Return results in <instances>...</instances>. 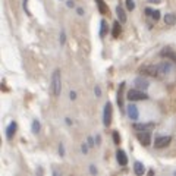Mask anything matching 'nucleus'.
<instances>
[{"instance_id":"f257e3e1","label":"nucleus","mask_w":176,"mask_h":176,"mask_svg":"<svg viewBox=\"0 0 176 176\" xmlns=\"http://www.w3.org/2000/svg\"><path fill=\"white\" fill-rule=\"evenodd\" d=\"M60 91H62V77H60V70L56 69L51 77V93L54 97H57L60 96Z\"/></svg>"},{"instance_id":"f03ea898","label":"nucleus","mask_w":176,"mask_h":176,"mask_svg":"<svg viewBox=\"0 0 176 176\" xmlns=\"http://www.w3.org/2000/svg\"><path fill=\"white\" fill-rule=\"evenodd\" d=\"M126 97L129 101H139V100H147L148 96H147L145 93L139 91V90H131V91H128Z\"/></svg>"},{"instance_id":"7ed1b4c3","label":"nucleus","mask_w":176,"mask_h":176,"mask_svg":"<svg viewBox=\"0 0 176 176\" xmlns=\"http://www.w3.org/2000/svg\"><path fill=\"white\" fill-rule=\"evenodd\" d=\"M103 123H104V126H109V125L112 123V104H110V103H106V106H104Z\"/></svg>"},{"instance_id":"20e7f679","label":"nucleus","mask_w":176,"mask_h":176,"mask_svg":"<svg viewBox=\"0 0 176 176\" xmlns=\"http://www.w3.org/2000/svg\"><path fill=\"white\" fill-rule=\"evenodd\" d=\"M139 72L142 73V75H150V77H158L160 73H158V68L157 66H142V68L139 69Z\"/></svg>"},{"instance_id":"39448f33","label":"nucleus","mask_w":176,"mask_h":176,"mask_svg":"<svg viewBox=\"0 0 176 176\" xmlns=\"http://www.w3.org/2000/svg\"><path fill=\"white\" fill-rule=\"evenodd\" d=\"M170 144V137H157L154 141V147L156 148H165Z\"/></svg>"},{"instance_id":"423d86ee","label":"nucleus","mask_w":176,"mask_h":176,"mask_svg":"<svg viewBox=\"0 0 176 176\" xmlns=\"http://www.w3.org/2000/svg\"><path fill=\"white\" fill-rule=\"evenodd\" d=\"M134 82H135V87H137V90H139V91H144V90H147V88H148V85H150V82H148L145 78H141V77H138Z\"/></svg>"},{"instance_id":"0eeeda50","label":"nucleus","mask_w":176,"mask_h":176,"mask_svg":"<svg viewBox=\"0 0 176 176\" xmlns=\"http://www.w3.org/2000/svg\"><path fill=\"white\" fill-rule=\"evenodd\" d=\"M138 141H139L142 145H150V142H151V135H150V132H139V134H138Z\"/></svg>"},{"instance_id":"6e6552de","label":"nucleus","mask_w":176,"mask_h":176,"mask_svg":"<svg viewBox=\"0 0 176 176\" xmlns=\"http://www.w3.org/2000/svg\"><path fill=\"white\" fill-rule=\"evenodd\" d=\"M128 116H129V119H132V120H137L138 119L139 113H138V107L135 104H129L128 106Z\"/></svg>"},{"instance_id":"1a4fd4ad","label":"nucleus","mask_w":176,"mask_h":176,"mask_svg":"<svg viewBox=\"0 0 176 176\" xmlns=\"http://www.w3.org/2000/svg\"><path fill=\"white\" fill-rule=\"evenodd\" d=\"M116 158H117V161H119V165H120V166H125V165L128 163V157H126V154H125V151H123V150H117Z\"/></svg>"},{"instance_id":"9d476101","label":"nucleus","mask_w":176,"mask_h":176,"mask_svg":"<svg viewBox=\"0 0 176 176\" xmlns=\"http://www.w3.org/2000/svg\"><path fill=\"white\" fill-rule=\"evenodd\" d=\"M15 132H16V123L15 122H10L8 129H6V137H8V139H12L13 135H15Z\"/></svg>"},{"instance_id":"9b49d317","label":"nucleus","mask_w":176,"mask_h":176,"mask_svg":"<svg viewBox=\"0 0 176 176\" xmlns=\"http://www.w3.org/2000/svg\"><path fill=\"white\" fill-rule=\"evenodd\" d=\"M134 172H135V175L137 176H142L144 175V172H145L144 165H142L141 161H135V163H134Z\"/></svg>"},{"instance_id":"f8f14e48","label":"nucleus","mask_w":176,"mask_h":176,"mask_svg":"<svg viewBox=\"0 0 176 176\" xmlns=\"http://www.w3.org/2000/svg\"><path fill=\"white\" fill-rule=\"evenodd\" d=\"M157 68H158V73H163V75L169 73V72H170V69H172V68H170V63H167V62L157 65Z\"/></svg>"},{"instance_id":"ddd939ff","label":"nucleus","mask_w":176,"mask_h":176,"mask_svg":"<svg viewBox=\"0 0 176 176\" xmlns=\"http://www.w3.org/2000/svg\"><path fill=\"white\" fill-rule=\"evenodd\" d=\"M163 57H167V59H170V60H173L176 63V54L172 51L170 49H166V50H161V53H160Z\"/></svg>"},{"instance_id":"4468645a","label":"nucleus","mask_w":176,"mask_h":176,"mask_svg":"<svg viewBox=\"0 0 176 176\" xmlns=\"http://www.w3.org/2000/svg\"><path fill=\"white\" fill-rule=\"evenodd\" d=\"M116 13H117V18H119V22H126V13L125 10L122 9V6H117L116 8Z\"/></svg>"},{"instance_id":"2eb2a0df","label":"nucleus","mask_w":176,"mask_h":176,"mask_svg":"<svg viewBox=\"0 0 176 176\" xmlns=\"http://www.w3.org/2000/svg\"><path fill=\"white\" fill-rule=\"evenodd\" d=\"M165 24H166V25H175L176 16L173 13H166V15H165Z\"/></svg>"},{"instance_id":"dca6fc26","label":"nucleus","mask_w":176,"mask_h":176,"mask_svg":"<svg viewBox=\"0 0 176 176\" xmlns=\"http://www.w3.org/2000/svg\"><path fill=\"white\" fill-rule=\"evenodd\" d=\"M119 34H120V25H119V22H115V24H113V37H115V38H117V37H119Z\"/></svg>"},{"instance_id":"f3484780","label":"nucleus","mask_w":176,"mask_h":176,"mask_svg":"<svg viewBox=\"0 0 176 176\" xmlns=\"http://www.w3.org/2000/svg\"><path fill=\"white\" fill-rule=\"evenodd\" d=\"M101 28H100V35L101 37H104L106 35V32H107V24H106V21H101Z\"/></svg>"},{"instance_id":"a211bd4d","label":"nucleus","mask_w":176,"mask_h":176,"mask_svg":"<svg viewBox=\"0 0 176 176\" xmlns=\"http://www.w3.org/2000/svg\"><path fill=\"white\" fill-rule=\"evenodd\" d=\"M151 126H153L151 123H144V125H134V128H135L137 131H142V132H144L145 129H148V128H151Z\"/></svg>"},{"instance_id":"6ab92c4d","label":"nucleus","mask_w":176,"mask_h":176,"mask_svg":"<svg viewBox=\"0 0 176 176\" xmlns=\"http://www.w3.org/2000/svg\"><path fill=\"white\" fill-rule=\"evenodd\" d=\"M97 3H98V9H100V12H101V13H107V8H106L104 2H103V0H97Z\"/></svg>"},{"instance_id":"aec40b11","label":"nucleus","mask_w":176,"mask_h":176,"mask_svg":"<svg viewBox=\"0 0 176 176\" xmlns=\"http://www.w3.org/2000/svg\"><path fill=\"white\" fill-rule=\"evenodd\" d=\"M32 132H34V134H38L40 132V122L37 119L32 122Z\"/></svg>"},{"instance_id":"412c9836","label":"nucleus","mask_w":176,"mask_h":176,"mask_svg":"<svg viewBox=\"0 0 176 176\" xmlns=\"http://www.w3.org/2000/svg\"><path fill=\"white\" fill-rule=\"evenodd\" d=\"M126 8L129 10H134V9H135V3H134V0H126Z\"/></svg>"},{"instance_id":"4be33fe9","label":"nucleus","mask_w":176,"mask_h":176,"mask_svg":"<svg viewBox=\"0 0 176 176\" xmlns=\"http://www.w3.org/2000/svg\"><path fill=\"white\" fill-rule=\"evenodd\" d=\"M113 141H115V144H119L120 142V137H119V134H117L116 131L113 132Z\"/></svg>"},{"instance_id":"5701e85b","label":"nucleus","mask_w":176,"mask_h":176,"mask_svg":"<svg viewBox=\"0 0 176 176\" xmlns=\"http://www.w3.org/2000/svg\"><path fill=\"white\" fill-rule=\"evenodd\" d=\"M151 16H153V19L154 21H158V18H160V12H158V10H154Z\"/></svg>"},{"instance_id":"b1692460","label":"nucleus","mask_w":176,"mask_h":176,"mask_svg":"<svg viewBox=\"0 0 176 176\" xmlns=\"http://www.w3.org/2000/svg\"><path fill=\"white\" fill-rule=\"evenodd\" d=\"M94 93H96V96H97V97H100V96H101V90H100V87L94 88Z\"/></svg>"},{"instance_id":"393cba45","label":"nucleus","mask_w":176,"mask_h":176,"mask_svg":"<svg viewBox=\"0 0 176 176\" xmlns=\"http://www.w3.org/2000/svg\"><path fill=\"white\" fill-rule=\"evenodd\" d=\"M81 148H82V153H84V154H87V153H88V145H87V144H82V147H81Z\"/></svg>"},{"instance_id":"a878e982","label":"nucleus","mask_w":176,"mask_h":176,"mask_svg":"<svg viewBox=\"0 0 176 176\" xmlns=\"http://www.w3.org/2000/svg\"><path fill=\"white\" fill-rule=\"evenodd\" d=\"M90 172H91V175H96L97 173V169L94 166H90Z\"/></svg>"},{"instance_id":"bb28decb","label":"nucleus","mask_w":176,"mask_h":176,"mask_svg":"<svg viewBox=\"0 0 176 176\" xmlns=\"http://www.w3.org/2000/svg\"><path fill=\"white\" fill-rule=\"evenodd\" d=\"M69 97H70V100H75V98H77V93H75V91H70Z\"/></svg>"},{"instance_id":"cd10ccee","label":"nucleus","mask_w":176,"mask_h":176,"mask_svg":"<svg viewBox=\"0 0 176 176\" xmlns=\"http://www.w3.org/2000/svg\"><path fill=\"white\" fill-rule=\"evenodd\" d=\"M60 44H65V32L60 34Z\"/></svg>"},{"instance_id":"c85d7f7f","label":"nucleus","mask_w":176,"mask_h":176,"mask_svg":"<svg viewBox=\"0 0 176 176\" xmlns=\"http://www.w3.org/2000/svg\"><path fill=\"white\" fill-rule=\"evenodd\" d=\"M59 153H60V156L65 154V150H63V145H62V144H60V147H59Z\"/></svg>"},{"instance_id":"c756f323","label":"nucleus","mask_w":176,"mask_h":176,"mask_svg":"<svg viewBox=\"0 0 176 176\" xmlns=\"http://www.w3.org/2000/svg\"><path fill=\"white\" fill-rule=\"evenodd\" d=\"M88 145H94V141H93V138L91 137L88 138Z\"/></svg>"},{"instance_id":"7c9ffc66","label":"nucleus","mask_w":176,"mask_h":176,"mask_svg":"<svg viewBox=\"0 0 176 176\" xmlns=\"http://www.w3.org/2000/svg\"><path fill=\"white\" fill-rule=\"evenodd\" d=\"M77 12H78V15H81V16L84 15V10L81 9V8H78V9H77Z\"/></svg>"},{"instance_id":"2f4dec72","label":"nucleus","mask_w":176,"mask_h":176,"mask_svg":"<svg viewBox=\"0 0 176 176\" xmlns=\"http://www.w3.org/2000/svg\"><path fill=\"white\" fill-rule=\"evenodd\" d=\"M66 5H68L69 8H73V2H72V0H68V3H66Z\"/></svg>"},{"instance_id":"473e14b6","label":"nucleus","mask_w":176,"mask_h":176,"mask_svg":"<svg viewBox=\"0 0 176 176\" xmlns=\"http://www.w3.org/2000/svg\"><path fill=\"white\" fill-rule=\"evenodd\" d=\"M53 176H60V175H59L57 170H54V172H53Z\"/></svg>"},{"instance_id":"72a5a7b5","label":"nucleus","mask_w":176,"mask_h":176,"mask_svg":"<svg viewBox=\"0 0 176 176\" xmlns=\"http://www.w3.org/2000/svg\"><path fill=\"white\" fill-rule=\"evenodd\" d=\"M41 172H43V170H41V167H38V176H43L41 175Z\"/></svg>"},{"instance_id":"f704fd0d","label":"nucleus","mask_w":176,"mask_h":176,"mask_svg":"<svg viewBox=\"0 0 176 176\" xmlns=\"http://www.w3.org/2000/svg\"><path fill=\"white\" fill-rule=\"evenodd\" d=\"M175 176H176V173H175Z\"/></svg>"}]
</instances>
